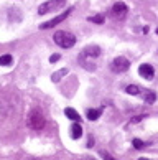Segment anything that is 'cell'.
<instances>
[{"instance_id": "cell-9", "label": "cell", "mask_w": 158, "mask_h": 160, "mask_svg": "<svg viewBox=\"0 0 158 160\" xmlns=\"http://www.w3.org/2000/svg\"><path fill=\"white\" fill-rule=\"evenodd\" d=\"M71 137L76 140V139H79L81 135H83V127H81V124L79 122H73V126H71Z\"/></svg>"}, {"instance_id": "cell-2", "label": "cell", "mask_w": 158, "mask_h": 160, "mask_svg": "<svg viewBox=\"0 0 158 160\" xmlns=\"http://www.w3.org/2000/svg\"><path fill=\"white\" fill-rule=\"evenodd\" d=\"M55 43L61 48H73L76 45V37L71 32H66V30H60L55 33Z\"/></svg>"}, {"instance_id": "cell-23", "label": "cell", "mask_w": 158, "mask_h": 160, "mask_svg": "<svg viewBox=\"0 0 158 160\" xmlns=\"http://www.w3.org/2000/svg\"><path fill=\"white\" fill-rule=\"evenodd\" d=\"M156 35H158V28H156Z\"/></svg>"}, {"instance_id": "cell-12", "label": "cell", "mask_w": 158, "mask_h": 160, "mask_svg": "<svg viewBox=\"0 0 158 160\" xmlns=\"http://www.w3.org/2000/svg\"><path fill=\"white\" fill-rule=\"evenodd\" d=\"M125 92L127 94H132V96H138L140 92V88L138 86H135V84H130V86H127V89H125Z\"/></svg>"}, {"instance_id": "cell-18", "label": "cell", "mask_w": 158, "mask_h": 160, "mask_svg": "<svg viewBox=\"0 0 158 160\" xmlns=\"http://www.w3.org/2000/svg\"><path fill=\"white\" fill-rule=\"evenodd\" d=\"M142 119H145V116H137V117H133V119L130 121V124H137V122H140Z\"/></svg>"}, {"instance_id": "cell-16", "label": "cell", "mask_w": 158, "mask_h": 160, "mask_svg": "<svg viewBox=\"0 0 158 160\" xmlns=\"http://www.w3.org/2000/svg\"><path fill=\"white\" fill-rule=\"evenodd\" d=\"M132 144H133V147H135V149H138V150L145 147V142H142L140 139H133V140H132Z\"/></svg>"}, {"instance_id": "cell-10", "label": "cell", "mask_w": 158, "mask_h": 160, "mask_svg": "<svg viewBox=\"0 0 158 160\" xmlns=\"http://www.w3.org/2000/svg\"><path fill=\"white\" fill-rule=\"evenodd\" d=\"M64 114H66L69 119H71L73 122H79L81 119V116H79V112H76L73 108H66V111H64Z\"/></svg>"}, {"instance_id": "cell-4", "label": "cell", "mask_w": 158, "mask_h": 160, "mask_svg": "<svg viewBox=\"0 0 158 160\" xmlns=\"http://www.w3.org/2000/svg\"><path fill=\"white\" fill-rule=\"evenodd\" d=\"M66 5V0H46L45 3H41L38 7V13L40 15H45V13H50V12H55V10H60Z\"/></svg>"}, {"instance_id": "cell-5", "label": "cell", "mask_w": 158, "mask_h": 160, "mask_svg": "<svg viewBox=\"0 0 158 160\" xmlns=\"http://www.w3.org/2000/svg\"><path fill=\"white\" fill-rule=\"evenodd\" d=\"M128 68H130V61H128L125 56H117V58H114V61L110 63V69H112L114 73H125Z\"/></svg>"}, {"instance_id": "cell-3", "label": "cell", "mask_w": 158, "mask_h": 160, "mask_svg": "<svg viewBox=\"0 0 158 160\" xmlns=\"http://www.w3.org/2000/svg\"><path fill=\"white\" fill-rule=\"evenodd\" d=\"M28 127L33 129V130H41L46 126V121H45V116L41 114V111L38 109H33L28 116Z\"/></svg>"}, {"instance_id": "cell-15", "label": "cell", "mask_w": 158, "mask_h": 160, "mask_svg": "<svg viewBox=\"0 0 158 160\" xmlns=\"http://www.w3.org/2000/svg\"><path fill=\"white\" fill-rule=\"evenodd\" d=\"M66 73H68V69H61V71H58V73H55V74H53V76H51V79L55 81V82H58V81H60V78H61V76H64Z\"/></svg>"}, {"instance_id": "cell-19", "label": "cell", "mask_w": 158, "mask_h": 160, "mask_svg": "<svg viewBox=\"0 0 158 160\" xmlns=\"http://www.w3.org/2000/svg\"><path fill=\"white\" fill-rule=\"evenodd\" d=\"M102 157H104V160H115L112 155H109V153H105V152H102Z\"/></svg>"}, {"instance_id": "cell-1", "label": "cell", "mask_w": 158, "mask_h": 160, "mask_svg": "<svg viewBox=\"0 0 158 160\" xmlns=\"http://www.w3.org/2000/svg\"><path fill=\"white\" fill-rule=\"evenodd\" d=\"M99 56H101V48H99V46H96V45L87 46V48H84L81 51L79 63L83 64L86 69H94L96 68V60Z\"/></svg>"}, {"instance_id": "cell-8", "label": "cell", "mask_w": 158, "mask_h": 160, "mask_svg": "<svg viewBox=\"0 0 158 160\" xmlns=\"http://www.w3.org/2000/svg\"><path fill=\"white\" fill-rule=\"evenodd\" d=\"M138 74L142 76V78H145V79H151L155 76V69H153L151 64L143 63V64H140V66H138Z\"/></svg>"}, {"instance_id": "cell-21", "label": "cell", "mask_w": 158, "mask_h": 160, "mask_svg": "<svg viewBox=\"0 0 158 160\" xmlns=\"http://www.w3.org/2000/svg\"><path fill=\"white\" fill-rule=\"evenodd\" d=\"M23 160H36V158H31V157H26V158H23Z\"/></svg>"}, {"instance_id": "cell-14", "label": "cell", "mask_w": 158, "mask_h": 160, "mask_svg": "<svg viewBox=\"0 0 158 160\" xmlns=\"http://www.w3.org/2000/svg\"><path fill=\"white\" fill-rule=\"evenodd\" d=\"M155 99H156V94L153 91H145V102L151 104V102H155Z\"/></svg>"}, {"instance_id": "cell-11", "label": "cell", "mask_w": 158, "mask_h": 160, "mask_svg": "<svg viewBox=\"0 0 158 160\" xmlns=\"http://www.w3.org/2000/svg\"><path fill=\"white\" fill-rule=\"evenodd\" d=\"M102 114V109H89L87 111V119L89 121H97Z\"/></svg>"}, {"instance_id": "cell-17", "label": "cell", "mask_w": 158, "mask_h": 160, "mask_svg": "<svg viewBox=\"0 0 158 160\" xmlns=\"http://www.w3.org/2000/svg\"><path fill=\"white\" fill-rule=\"evenodd\" d=\"M89 20H91V22H94V23H102V22H104V15H96V17H89Z\"/></svg>"}, {"instance_id": "cell-6", "label": "cell", "mask_w": 158, "mask_h": 160, "mask_svg": "<svg viewBox=\"0 0 158 160\" xmlns=\"http://www.w3.org/2000/svg\"><path fill=\"white\" fill-rule=\"evenodd\" d=\"M73 12V8H68L64 13H61V15H58V17H55V18H51V20H48V22H45V23H41L40 25V28L41 30H48V28H51V27H56L58 23H61L63 20H66L68 17H69V13Z\"/></svg>"}, {"instance_id": "cell-22", "label": "cell", "mask_w": 158, "mask_h": 160, "mask_svg": "<svg viewBox=\"0 0 158 160\" xmlns=\"http://www.w3.org/2000/svg\"><path fill=\"white\" fill-rule=\"evenodd\" d=\"M138 160H148V158H138Z\"/></svg>"}, {"instance_id": "cell-20", "label": "cell", "mask_w": 158, "mask_h": 160, "mask_svg": "<svg viewBox=\"0 0 158 160\" xmlns=\"http://www.w3.org/2000/svg\"><path fill=\"white\" fill-rule=\"evenodd\" d=\"M58 60H60V55H53V56L50 58V61H51V63H56Z\"/></svg>"}, {"instance_id": "cell-13", "label": "cell", "mask_w": 158, "mask_h": 160, "mask_svg": "<svg viewBox=\"0 0 158 160\" xmlns=\"http://www.w3.org/2000/svg\"><path fill=\"white\" fill-rule=\"evenodd\" d=\"M12 61H13V56L12 55L0 56V66H8V64H12Z\"/></svg>"}, {"instance_id": "cell-7", "label": "cell", "mask_w": 158, "mask_h": 160, "mask_svg": "<svg viewBox=\"0 0 158 160\" xmlns=\"http://www.w3.org/2000/svg\"><path fill=\"white\" fill-rule=\"evenodd\" d=\"M110 13H112V17H114V18H117V20H124L125 17H127V13H128V7H127L124 2H117V3H114Z\"/></svg>"}]
</instances>
